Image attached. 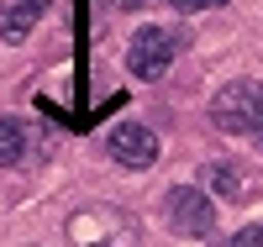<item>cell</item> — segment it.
Here are the masks:
<instances>
[{
  "label": "cell",
  "mask_w": 263,
  "mask_h": 247,
  "mask_svg": "<svg viewBox=\"0 0 263 247\" xmlns=\"http://www.w3.org/2000/svg\"><path fill=\"white\" fill-rule=\"evenodd\" d=\"M211 121L221 126V131H253L263 121V84L253 79H232L227 89H216V100H211Z\"/></svg>",
  "instance_id": "6da1fadb"
},
{
  "label": "cell",
  "mask_w": 263,
  "mask_h": 247,
  "mask_svg": "<svg viewBox=\"0 0 263 247\" xmlns=\"http://www.w3.org/2000/svg\"><path fill=\"white\" fill-rule=\"evenodd\" d=\"M174 53H179V32H163V27H142L137 37L126 42V69L137 74V79H158Z\"/></svg>",
  "instance_id": "7a4b0ae2"
},
{
  "label": "cell",
  "mask_w": 263,
  "mask_h": 247,
  "mask_svg": "<svg viewBox=\"0 0 263 247\" xmlns=\"http://www.w3.org/2000/svg\"><path fill=\"white\" fill-rule=\"evenodd\" d=\"M163 211H168V226L184 232V237H211V226H216V205H211V195H205V189H190V184L168 189Z\"/></svg>",
  "instance_id": "3957f363"
},
{
  "label": "cell",
  "mask_w": 263,
  "mask_h": 247,
  "mask_svg": "<svg viewBox=\"0 0 263 247\" xmlns=\"http://www.w3.org/2000/svg\"><path fill=\"white\" fill-rule=\"evenodd\" d=\"M105 147H111V158L121 168H137V174L158 163V137H153V126H142V121H121L111 137H105Z\"/></svg>",
  "instance_id": "277c9868"
},
{
  "label": "cell",
  "mask_w": 263,
  "mask_h": 247,
  "mask_svg": "<svg viewBox=\"0 0 263 247\" xmlns=\"http://www.w3.org/2000/svg\"><path fill=\"white\" fill-rule=\"evenodd\" d=\"M48 6L53 0H11V6L0 11V37L6 42H27V32L48 16Z\"/></svg>",
  "instance_id": "5b68a950"
},
{
  "label": "cell",
  "mask_w": 263,
  "mask_h": 247,
  "mask_svg": "<svg viewBox=\"0 0 263 247\" xmlns=\"http://www.w3.org/2000/svg\"><path fill=\"white\" fill-rule=\"evenodd\" d=\"M27 147H32V131H27V121L0 116V163H21V158H27Z\"/></svg>",
  "instance_id": "8992f818"
},
{
  "label": "cell",
  "mask_w": 263,
  "mask_h": 247,
  "mask_svg": "<svg viewBox=\"0 0 263 247\" xmlns=\"http://www.w3.org/2000/svg\"><path fill=\"white\" fill-rule=\"evenodd\" d=\"M211 184L221 189V195H248V189H253V179L237 168V163H211Z\"/></svg>",
  "instance_id": "52a82bcc"
},
{
  "label": "cell",
  "mask_w": 263,
  "mask_h": 247,
  "mask_svg": "<svg viewBox=\"0 0 263 247\" xmlns=\"http://www.w3.org/2000/svg\"><path fill=\"white\" fill-rule=\"evenodd\" d=\"M216 6H227V0H174V11H184V16H195V11H216Z\"/></svg>",
  "instance_id": "ba28073f"
},
{
  "label": "cell",
  "mask_w": 263,
  "mask_h": 247,
  "mask_svg": "<svg viewBox=\"0 0 263 247\" xmlns=\"http://www.w3.org/2000/svg\"><path fill=\"white\" fill-rule=\"evenodd\" d=\"M232 247H263V226H242L232 237Z\"/></svg>",
  "instance_id": "9c48e42d"
},
{
  "label": "cell",
  "mask_w": 263,
  "mask_h": 247,
  "mask_svg": "<svg viewBox=\"0 0 263 247\" xmlns=\"http://www.w3.org/2000/svg\"><path fill=\"white\" fill-rule=\"evenodd\" d=\"M116 6H121V11H137V6H147V0H116Z\"/></svg>",
  "instance_id": "30bf717a"
},
{
  "label": "cell",
  "mask_w": 263,
  "mask_h": 247,
  "mask_svg": "<svg viewBox=\"0 0 263 247\" xmlns=\"http://www.w3.org/2000/svg\"><path fill=\"white\" fill-rule=\"evenodd\" d=\"M253 142H258V147H263V121H258V126H253Z\"/></svg>",
  "instance_id": "8fae6325"
},
{
  "label": "cell",
  "mask_w": 263,
  "mask_h": 247,
  "mask_svg": "<svg viewBox=\"0 0 263 247\" xmlns=\"http://www.w3.org/2000/svg\"><path fill=\"white\" fill-rule=\"evenodd\" d=\"M227 247H232V242H227Z\"/></svg>",
  "instance_id": "7c38bea8"
}]
</instances>
